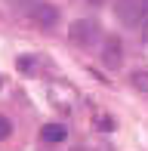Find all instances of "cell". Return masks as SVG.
<instances>
[{
	"mask_svg": "<svg viewBox=\"0 0 148 151\" xmlns=\"http://www.w3.org/2000/svg\"><path fill=\"white\" fill-rule=\"evenodd\" d=\"M96 123H99V127H102V129H111V127H114V123H111L108 117H102V120H96Z\"/></svg>",
	"mask_w": 148,
	"mask_h": 151,
	"instance_id": "ba28073f",
	"label": "cell"
},
{
	"mask_svg": "<svg viewBox=\"0 0 148 151\" xmlns=\"http://www.w3.org/2000/svg\"><path fill=\"white\" fill-rule=\"evenodd\" d=\"M90 3H93V6H99V3H105V0H90Z\"/></svg>",
	"mask_w": 148,
	"mask_h": 151,
	"instance_id": "9c48e42d",
	"label": "cell"
},
{
	"mask_svg": "<svg viewBox=\"0 0 148 151\" xmlns=\"http://www.w3.org/2000/svg\"><path fill=\"white\" fill-rule=\"evenodd\" d=\"M133 86L142 90V93H148V74L145 71H133Z\"/></svg>",
	"mask_w": 148,
	"mask_h": 151,
	"instance_id": "5b68a950",
	"label": "cell"
},
{
	"mask_svg": "<svg viewBox=\"0 0 148 151\" xmlns=\"http://www.w3.org/2000/svg\"><path fill=\"white\" fill-rule=\"evenodd\" d=\"M102 62H105V68H120V62H124V43H120L117 37H108V40H105Z\"/></svg>",
	"mask_w": 148,
	"mask_h": 151,
	"instance_id": "3957f363",
	"label": "cell"
},
{
	"mask_svg": "<svg viewBox=\"0 0 148 151\" xmlns=\"http://www.w3.org/2000/svg\"><path fill=\"white\" fill-rule=\"evenodd\" d=\"M19 71H34V59L22 56V59H19Z\"/></svg>",
	"mask_w": 148,
	"mask_h": 151,
	"instance_id": "52a82bcc",
	"label": "cell"
},
{
	"mask_svg": "<svg viewBox=\"0 0 148 151\" xmlns=\"http://www.w3.org/2000/svg\"><path fill=\"white\" fill-rule=\"evenodd\" d=\"M9 133H12V123H9V117H0V139H9Z\"/></svg>",
	"mask_w": 148,
	"mask_h": 151,
	"instance_id": "8992f818",
	"label": "cell"
},
{
	"mask_svg": "<svg viewBox=\"0 0 148 151\" xmlns=\"http://www.w3.org/2000/svg\"><path fill=\"white\" fill-rule=\"evenodd\" d=\"M68 37H71V43H77V46H93L99 40V22L96 19H77V22L71 25V31H68Z\"/></svg>",
	"mask_w": 148,
	"mask_h": 151,
	"instance_id": "6da1fadb",
	"label": "cell"
},
{
	"mask_svg": "<svg viewBox=\"0 0 148 151\" xmlns=\"http://www.w3.org/2000/svg\"><path fill=\"white\" fill-rule=\"evenodd\" d=\"M28 16L37 28H56L59 22V9L52 3H43V0H28Z\"/></svg>",
	"mask_w": 148,
	"mask_h": 151,
	"instance_id": "7a4b0ae2",
	"label": "cell"
},
{
	"mask_svg": "<svg viewBox=\"0 0 148 151\" xmlns=\"http://www.w3.org/2000/svg\"><path fill=\"white\" fill-rule=\"evenodd\" d=\"M40 136H43V142H65V136H68V129L62 127V123H46L43 129H40Z\"/></svg>",
	"mask_w": 148,
	"mask_h": 151,
	"instance_id": "277c9868",
	"label": "cell"
}]
</instances>
